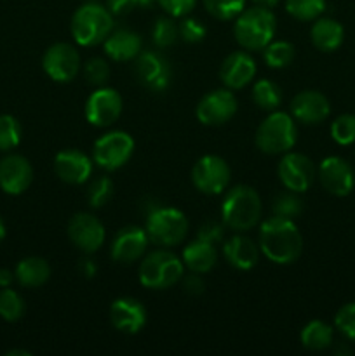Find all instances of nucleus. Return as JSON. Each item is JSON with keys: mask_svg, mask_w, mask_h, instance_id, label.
Masks as SVG:
<instances>
[{"mask_svg": "<svg viewBox=\"0 0 355 356\" xmlns=\"http://www.w3.org/2000/svg\"><path fill=\"white\" fill-rule=\"evenodd\" d=\"M334 323H336L338 330L345 337L355 341V302H348L343 308H340V312L336 313V318H334Z\"/></svg>", "mask_w": 355, "mask_h": 356, "instance_id": "nucleus-40", "label": "nucleus"}, {"mask_svg": "<svg viewBox=\"0 0 355 356\" xmlns=\"http://www.w3.org/2000/svg\"><path fill=\"white\" fill-rule=\"evenodd\" d=\"M16 355H21V356H30L31 353L30 351H24V350H13L7 353V356H16Z\"/></svg>", "mask_w": 355, "mask_h": 356, "instance_id": "nucleus-49", "label": "nucleus"}, {"mask_svg": "<svg viewBox=\"0 0 355 356\" xmlns=\"http://www.w3.org/2000/svg\"><path fill=\"white\" fill-rule=\"evenodd\" d=\"M68 238L73 245L86 254H93L101 249L104 242V228L94 216L79 212L68 222Z\"/></svg>", "mask_w": 355, "mask_h": 356, "instance_id": "nucleus-13", "label": "nucleus"}, {"mask_svg": "<svg viewBox=\"0 0 355 356\" xmlns=\"http://www.w3.org/2000/svg\"><path fill=\"white\" fill-rule=\"evenodd\" d=\"M183 261L169 250H153L139 264V282L143 287L162 291L173 287L183 277Z\"/></svg>", "mask_w": 355, "mask_h": 356, "instance_id": "nucleus-5", "label": "nucleus"}, {"mask_svg": "<svg viewBox=\"0 0 355 356\" xmlns=\"http://www.w3.org/2000/svg\"><path fill=\"white\" fill-rule=\"evenodd\" d=\"M42 66L54 82H72L80 70V56L73 45L58 42L45 51Z\"/></svg>", "mask_w": 355, "mask_h": 356, "instance_id": "nucleus-10", "label": "nucleus"}, {"mask_svg": "<svg viewBox=\"0 0 355 356\" xmlns=\"http://www.w3.org/2000/svg\"><path fill=\"white\" fill-rule=\"evenodd\" d=\"M111 195H113V183H111L110 177H97L90 183L89 190H87V202H89L90 207L100 209L110 200Z\"/></svg>", "mask_w": 355, "mask_h": 356, "instance_id": "nucleus-38", "label": "nucleus"}, {"mask_svg": "<svg viewBox=\"0 0 355 356\" xmlns=\"http://www.w3.org/2000/svg\"><path fill=\"white\" fill-rule=\"evenodd\" d=\"M271 209H274V214L278 216V218L294 219L303 212V202L299 200L296 191L287 190L284 191V193H278L277 197L274 198Z\"/></svg>", "mask_w": 355, "mask_h": 356, "instance_id": "nucleus-33", "label": "nucleus"}, {"mask_svg": "<svg viewBox=\"0 0 355 356\" xmlns=\"http://www.w3.org/2000/svg\"><path fill=\"white\" fill-rule=\"evenodd\" d=\"M134 152V139L124 131H113L101 136L94 143V162L106 170L125 165Z\"/></svg>", "mask_w": 355, "mask_h": 356, "instance_id": "nucleus-8", "label": "nucleus"}, {"mask_svg": "<svg viewBox=\"0 0 355 356\" xmlns=\"http://www.w3.org/2000/svg\"><path fill=\"white\" fill-rule=\"evenodd\" d=\"M278 177L287 190L305 193L315 179V165L301 153H285L278 162Z\"/></svg>", "mask_w": 355, "mask_h": 356, "instance_id": "nucleus-11", "label": "nucleus"}, {"mask_svg": "<svg viewBox=\"0 0 355 356\" xmlns=\"http://www.w3.org/2000/svg\"><path fill=\"white\" fill-rule=\"evenodd\" d=\"M253 101L265 111H275L282 103V90L271 80L261 79L253 87Z\"/></svg>", "mask_w": 355, "mask_h": 356, "instance_id": "nucleus-29", "label": "nucleus"}, {"mask_svg": "<svg viewBox=\"0 0 355 356\" xmlns=\"http://www.w3.org/2000/svg\"><path fill=\"white\" fill-rule=\"evenodd\" d=\"M148 240L146 229L139 226H125L115 235L111 243V257L122 264L134 263L145 256Z\"/></svg>", "mask_w": 355, "mask_h": 356, "instance_id": "nucleus-16", "label": "nucleus"}, {"mask_svg": "<svg viewBox=\"0 0 355 356\" xmlns=\"http://www.w3.org/2000/svg\"><path fill=\"white\" fill-rule=\"evenodd\" d=\"M263 58L270 68H285L294 59V45L289 42H270L263 47Z\"/></svg>", "mask_w": 355, "mask_h": 356, "instance_id": "nucleus-30", "label": "nucleus"}, {"mask_svg": "<svg viewBox=\"0 0 355 356\" xmlns=\"http://www.w3.org/2000/svg\"><path fill=\"white\" fill-rule=\"evenodd\" d=\"M285 9L299 21H313L326 9V0H285Z\"/></svg>", "mask_w": 355, "mask_h": 356, "instance_id": "nucleus-32", "label": "nucleus"}, {"mask_svg": "<svg viewBox=\"0 0 355 356\" xmlns=\"http://www.w3.org/2000/svg\"><path fill=\"white\" fill-rule=\"evenodd\" d=\"M181 261L191 273H209L218 261V252L211 242L197 238L184 247Z\"/></svg>", "mask_w": 355, "mask_h": 356, "instance_id": "nucleus-25", "label": "nucleus"}, {"mask_svg": "<svg viewBox=\"0 0 355 356\" xmlns=\"http://www.w3.org/2000/svg\"><path fill=\"white\" fill-rule=\"evenodd\" d=\"M180 37L188 44H197L205 37V26L198 19L187 17L180 24Z\"/></svg>", "mask_w": 355, "mask_h": 356, "instance_id": "nucleus-41", "label": "nucleus"}, {"mask_svg": "<svg viewBox=\"0 0 355 356\" xmlns=\"http://www.w3.org/2000/svg\"><path fill=\"white\" fill-rule=\"evenodd\" d=\"M343 26H341L336 19H331V17L317 19L315 23H313L312 30H310L312 44L322 52L336 51V49L343 44Z\"/></svg>", "mask_w": 355, "mask_h": 356, "instance_id": "nucleus-26", "label": "nucleus"}, {"mask_svg": "<svg viewBox=\"0 0 355 356\" xmlns=\"http://www.w3.org/2000/svg\"><path fill=\"white\" fill-rule=\"evenodd\" d=\"M254 6L258 7H267V9H274L275 6L278 3V0H251Z\"/></svg>", "mask_w": 355, "mask_h": 356, "instance_id": "nucleus-48", "label": "nucleus"}, {"mask_svg": "<svg viewBox=\"0 0 355 356\" xmlns=\"http://www.w3.org/2000/svg\"><path fill=\"white\" fill-rule=\"evenodd\" d=\"M157 2L162 6V9L166 10L169 16L183 17L191 13V9L195 7V2H197V0H157Z\"/></svg>", "mask_w": 355, "mask_h": 356, "instance_id": "nucleus-42", "label": "nucleus"}, {"mask_svg": "<svg viewBox=\"0 0 355 356\" xmlns=\"http://www.w3.org/2000/svg\"><path fill=\"white\" fill-rule=\"evenodd\" d=\"M294 120L284 111H271L256 131V146L267 155L287 153L296 143Z\"/></svg>", "mask_w": 355, "mask_h": 356, "instance_id": "nucleus-6", "label": "nucleus"}, {"mask_svg": "<svg viewBox=\"0 0 355 356\" xmlns=\"http://www.w3.org/2000/svg\"><path fill=\"white\" fill-rule=\"evenodd\" d=\"M84 76H86V80L90 86L101 87L106 83L108 76H110V66H108L104 59L93 58L84 66Z\"/></svg>", "mask_w": 355, "mask_h": 356, "instance_id": "nucleus-39", "label": "nucleus"}, {"mask_svg": "<svg viewBox=\"0 0 355 356\" xmlns=\"http://www.w3.org/2000/svg\"><path fill=\"white\" fill-rule=\"evenodd\" d=\"M319 181L327 193L347 197L355 186V176L350 163L340 156H327L319 165Z\"/></svg>", "mask_w": 355, "mask_h": 356, "instance_id": "nucleus-15", "label": "nucleus"}, {"mask_svg": "<svg viewBox=\"0 0 355 356\" xmlns=\"http://www.w3.org/2000/svg\"><path fill=\"white\" fill-rule=\"evenodd\" d=\"M180 35V26L171 17H159L153 26V42L157 47L164 49L173 45Z\"/></svg>", "mask_w": 355, "mask_h": 356, "instance_id": "nucleus-37", "label": "nucleus"}, {"mask_svg": "<svg viewBox=\"0 0 355 356\" xmlns=\"http://www.w3.org/2000/svg\"><path fill=\"white\" fill-rule=\"evenodd\" d=\"M79 270H80V273H84L87 278H90V277H94V275H96L97 268H96V264H94L90 259H84V261H80Z\"/></svg>", "mask_w": 355, "mask_h": 356, "instance_id": "nucleus-46", "label": "nucleus"}, {"mask_svg": "<svg viewBox=\"0 0 355 356\" xmlns=\"http://www.w3.org/2000/svg\"><path fill=\"white\" fill-rule=\"evenodd\" d=\"M204 6L216 19L228 21L242 13L246 0H204Z\"/></svg>", "mask_w": 355, "mask_h": 356, "instance_id": "nucleus-35", "label": "nucleus"}, {"mask_svg": "<svg viewBox=\"0 0 355 356\" xmlns=\"http://www.w3.org/2000/svg\"><path fill=\"white\" fill-rule=\"evenodd\" d=\"M153 2H155V0H139V6L146 7V6H150V3H153Z\"/></svg>", "mask_w": 355, "mask_h": 356, "instance_id": "nucleus-51", "label": "nucleus"}, {"mask_svg": "<svg viewBox=\"0 0 355 356\" xmlns=\"http://www.w3.org/2000/svg\"><path fill=\"white\" fill-rule=\"evenodd\" d=\"M139 6V0H108V10L115 16H125Z\"/></svg>", "mask_w": 355, "mask_h": 356, "instance_id": "nucleus-44", "label": "nucleus"}, {"mask_svg": "<svg viewBox=\"0 0 355 356\" xmlns=\"http://www.w3.org/2000/svg\"><path fill=\"white\" fill-rule=\"evenodd\" d=\"M261 252L275 264H291L303 252V236L292 219L274 218L261 225Z\"/></svg>", "mask_w": 355, "mask_h": 356, "instance_id": "nucleus-1", "label": "nucleus"}, {"mask_svg": "<svg viewBox=\"0 0 355 356\" xmlns=\"http://www.w3.org/2000/svg\"><path fill=\"white\" fill-rule=\"evenodd\" d=\"M122 113L120 94L110 87L94 90L86 103V118L96 127H108L115 124Z\"/></svg>", "mask_w": 355, "mask_h": 356, "instance_id": "nucleus-12", "label": "nucleus"}, {"mask_svg": "<svg viewBox=\"0 0 355 356\" xmlns=\"http://www.w3.org/2000/svg\"><path fill=\"white\" fill-rule=\"evenodd\" d=\"M277 30V19H275L271 9L267 7H251L242 10L237 16L233 33L237 42L247 51H261L274 38Z\"/></svg>", "mask_w": 355, "mask_h": 356, "instance_id": "nucleus-3", "label": "nucleus"}, {"mask_svg": "<svg viewBox=\"0 0 355 356\" xmlns=\"http://www.w3.org/2000/svg\"><path fill=\"white\" fill-rule=\"evenodd\" d=\"M221 236H223V228H221V226H219L218 222L209 221V222H205V225L202 226L200 229H198L197 238L207 240V242L214 243V242H219V240H221Z\"/></svg>", "mask_w": 355, "mask_h": 356, "instance_id": "nucleus-43", "label": "nucleus"}, {"mask_svg": "<svg viewBox=\"0 0 355 356\" xmlns=\"http://www.w3.org/2000/svg\"><path fill=\"white\" fill-rule=\"evenodd\" d=\"M225 259L237 270H251L260 261V247L244 235H235L223 247Z\"/></svg>", "mask_w": 355, "mask_h": 356, "instance_id": "nucleus-23", "label": "nucleus"}, {"mask_svg": "<svg viewBox=\"0 0 355 356\" xmlns=\"http://www.w3.org/2000/svg\"><path fill=\"white\" fill-rule=\"evenodd\" d=\"M136 75L152 90H164L169 83L171 70L166 59L157 52H139L136 59Z\"/></svg>", "mask_w": 355, "mask_h": 356, "instance_id": "nucleus-22", "label": "nucleus"}, {"mask_svg": "<svg viewBox=\"0 0 355 356\" xmlns=\"http://www.w3.org/2000/svg\"><path fill=\"white\" fill-rule=\"evenodd\" d=\"M237 99L230 90L219 89L212 90L207 96L202 97L197 104V118L204 125H223L235 115Z\"/></svg>", "mask_w": 355, "mask_h": 356, "instance_id": "nucleus-14", "label": "nucleus"}, {"mask_svg": "<svg viewBox=\"0 0 355 356\" xmlns=\"http://www.w3.org/2000/svg\"><path fill=\"white\" fill-rule=\"evenodd\" d=\"M26 306H24L23 298L16 291L9 287H3L0 291V318L6 322H17L23 318Z\"/></svg>", "mask_w": 355, "mask_h": 356, "instance_id": "nucleus-31", "label": "nucleus"}, {"mask_svg": "<svg viewBox=\"0 0 355 356\" xmlns=\"http://www.w3.org/2000/svg\"><path fill=\"white\" fill-rule=\"evenodd\" d=\"M110 322L124 334H136L145 327L146 309L132 298H120L110 306Z\"/></svg>", "mask_w": 355, "mask_h": 356, "instance_id": "nucleus-20", "label": "nucleus"}, {"mask_svg": "<svg viewBox=\"0 0 355 356\" xmlns=\"http://www.w3.org/2000/svg\"><path fill=\"white\" fill-rule=\"evenodd\" d=\"M230 167L221 156L205 155L195 162L191 181L200 193L219 195L230 184Z\"/></svg>", "mask_w": 355, "mask_h": 356, "instance_id": "nucleus-9", "label": "nucleus"}, {"mask_svg": "<svg viewBox=\"0 0 355 356\" xmlns=\"http://www.w3.org/2000/svg\"><path fill=\"white\" fill-rule=\"evenodd\" d=\"M21 141V125L13 115H0V152L16 148Z\"/></svg>", "mask_w": 355, "mask_h": 356, "instance_id": "nucleus-34", "label": "nucleus"}, {"mask_svg": "<svg viewBox=\"0 0 355 356\" xmlns=\"http://www.w3.org/2000/svg\"><path fill=\"white\" fill-rule=\"evenodd\" d=\"M3 236H6V225H3L2 218H0V240H2Z\"/></svg>", "mask_w": 355, "mask_h": 356, "instance_id": "nucleus-50", "label": "nucleus"}, {"mask_svg": "<svg viewBox=\"0 0 355 356\" xmlns=\"http://www.w3.org/2000/svg\"><path fill=\"white\" fill-rule=\"evenodd\" d=\"M261 198L254 188L239 184L226 193L221 205V218L228 228L246 232L254 228L261 218Z\"/></svg>", "mask_w": 355, "mask_h": 356, "instance_id": "nucleus-2", "label": "nucleus"}, {"mask_svg": "<svg viewBox=\"0 0 355 356\" xmlns=\"http://www.w3.org/2000/svg\"><path fill=\"white\" fill-rule=\"evenodd\" d=\"M113 14L96 2H87L73 13L72 35L77 44L89 47L104 42L113 28Z\"/></svg>", "mask_w": 355, "mask_h": 356, "instance_id": "nucleus-4", "label": "nucleus"}, {"mask_svg": "<svg viewBox=\"0 0 355 356\" xmlns=\"http://www.w3.org/2000/svg\"><path fill=\"white\" fill-rule=\"evenodd\" d=\"M333 343V329L322 320H312L301 330V344L310 351H322Z\"/></svg>", "mask_w": 355, "mask_h": 356, "instance_id": "nucleus-28", "label": "nucleus"}, {"mask_svg": "<svg viewBox=\"0 0 355 356\" xmlns=\"http://www.w3.org/2000/svg\"><path fill=\"white\" fill-rule=\"evenodd\" d=\"M256 75L254 59L247 52L237 51L225 58L219 68V79L228 89H244Z\"/></svg>", "mask_w": 355, "mask_h": 356, "instance_id": "nucleus-21", "label": "nucleus"}, {"mask_svg": "<svg viewBox=\"0 0 355 356\" xmlns=\"http://www.w3.org/2000/svg\"><path fill=\"white\" fill-rule=\"evenodd\" d=\"M14 280V273L10 270H7V268H2L0 270V287H9L10 284H13Z\"/></svg>", "mask_w": 355, "mask_h": 356, "instance_id": "nucleus-47", "label": "nucleus"}, {"mask_svg": "<svg viewBox=\"0 0 355 356\" xmlns=\"http://www.w3.org/2000/svg\"><path fill=\"white\" fill-rule=\"evenodd\" d=\"M54 172L63 183L82 184L93 172V162L79 149H65L54 159Z\"/></svg>", "mask_w": 355, "mask_h": 356, "instance_id": "nucleus-19", "label": "nucleus"}, {"mask_svg": "<svg viewBox=\"0 0 355 356\" xmlns=\"http://www.w3.org/2000/svg\"><path fill=\"white\" fill-rule=\"evenodd\" d=\"M331 136L338 145H352L355 141V115H340L331 125Z\"/></svg>", "mask_w": 355, "mask_h": 356, "instance_id": "nucleus-36", "label": "nucleus"}, {"mask_svg": "<svg viewBox=\"0 0 355 356\" xmlns=\"http://www.w3.org/2000/svg\"><path fill=\"white\" fill-rule=\"evenodd\" d=\"M291 113L301 124H320L329 117L331 104L319 90H303L292 97Z\"/></svg>", "mask_w": 355, "mask_h": 356, "instance_id": "nucleus-18", "label": "nucleus"}, {"mask_svg": "<svg viewBox=\"0 0 355 356\" xmlns=\"http://www.w3.org/2000/svg\"><path fill=\"white\" fill-rule=\"evenodd\" d=\"M104 52L113 61H131L141 52V38L131 30H117L104 38Z\"/></svg>", "mask_w": 355, "mask_h": 356, "instance_id": "nucleus-24", "label": "nucleus"}, {"mask_svg": "<svg viewBox=\"0 0 355 356\" xmlns=\"http://www.w3.org/2000/svg\"><path fill=\"white\" fill-rule=\"evenodd\" d=\"M184 291L191 296L202 294V292H204V282L197 277V273L190 275V277H187V280H184Z\"/></svg>", "mask_w": 355, "mask_h": 356, "instance_id": "nucleus-45", "label": "nucleus"}, {"mask_svg": "<svg viewBox=\"0 0 355 356\" xmlns=\"http://www.w3.org/2000/svg\"><path fill=\"white\" fill-rule=\"evenodd\" d=\"M145 229L150 242L155 245L174 247L183 242L187 236L188 219L178 209L160 207L150 212Z\"/></svg>", "mask_w": 355, "mask_h": 356, "instance_id": "nucleus-7", "label": "nucleus"}, {"mask_svg": "<svg viewBox=\"0 0 355 356\" xmlns=\"http://www.w3.org/2000/svg\"><path fill=\"white\" fill-rule=\"evenodd\" d=\"M33 181V169L21 155H7L0 160V188L9 195H21Z\"/></svg>", "mask_w": 355, "mask_h": 356, "instance_id": "nucleus-17", "label": "nucleus"}, {"mask_svg": "<svg viewBox=\"0 0 355 356\" xmlns=\"http://www.w3.org/2000/svg\"><path fill=\"white\" fill-rule=\"evenodd\" d=\"M87 2H94V0H87Z\"/></svg>", "mask_w": 355, "mask_h": 356, "instance_id": "nucleus-52", "label": "nucleus"}, {"mask_svg": "<svg viewBox=\"0 0 355 356\" xmlns=\"http://www.w3.org/2000/svg\"><path fill=\"white\" fill-rule=\"evenodd\" d=\"M14 277L23 287L35 289L44 285L51 277V266L42 257H24L19 261L14 271Z\"/></svg>", "mask_w": 355, "mask_h": 356, "instance_id": "nucleus-27", "label": "nucleus"}]
</instances>
